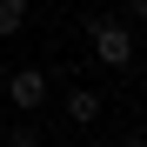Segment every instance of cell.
Listing matches in <instances>:
<instances>
[{
	"label": "cell",
	"instance_id": "4",
	"mask_svg": "<svg viewBox=\"0 0 147 147\" xmlns=\"http://www.w3.org/2000/svg\"><path fill=\"white\" fill-rule=\"evenodd\" d=\"M27 27V0H0V40H13Z\"/></svg>",
	"mask_w": 147,
	"mask_h": 147
},
{
	"label": "cell",
	"instance_id": "3",
	"mask_svg": "<svg viewBox=\"0 0 147 147\" xmlns=\"http://www.w3.org/2000/svg\"><path fill=\"white\" fill-rule=\"evenodd\" d=\"M60 107H67L74 127H94V120H100V87H67V94H60Z\"/></svg>",
	"mask_w": 147,
	"mask_h": 147
},
{
	"label": "cell",
	"instance_id": "5",
	"mask_svg": "<svg viewBox=\"0 0 147 147\" xmlns=\"http://www.w3.org/2000/svg\"><path fill=\"white\" fill-rule=\"evenodd\" d=\"M7 147H40V127H34V120H13V127H7Z\"/></svg>",
	"mask_w": 147,
	"mask_h": 147
},
{
	"label": "cell",
	"instance_id": "1",
	"mask_svg": "<svg viewBox=\"0 0 147 147\" xmlns=\"http://www.w3.org/2000/svg\"><path fill=\"white\" fill-rule=\"evenodd\" d=\"M87 47H94V60H100V67H134V27H127V20H120V13H94L87 20Z\"/></svg>",
	"mask_w": 147,
	"mask_h": 147
},
{
	"label": "cell",
	"instance_id": "7",
	"mask_svg": "<svg viewBox=\"0 0 147 147\" xmlns=\"http://www.w3.org/2000/svg\"><path fill=\"white\" fill-rule=\"evenodd\" d=\"M114 147H147V140H140V134H120V140H114Z\"/></svg>",
	"mask_w": 147,
	"mask_h": 147
},
{
	"label": "cell",
	"instance_id": "6",
	"mask_svg": "<svg viewBox=\"0 0 147 147\" xmlns=\"http://www.w3.org/2000/svg\"><path fill=\"white\" fill-rule=\"evenodd\" d=\"M127 27H147V0H127Z\"/></svg>",
	"mask_w": 147,
	"mask_h": 147
},
{
	"label": "cell",
	"instance_id": "2",
	"mask_svg": "<svg viewBox=\"0 0 147 147\" xmlns=\"http://www.w3.org/2000/svg\"><path fill=\"white\" fill-rule=\"evenodd\" d=\"M0 94H7V107H13L20 120H34V114L47 107V94H54V80H47V67H13L7 80H0Z\"/></svg>",
	"mask_w": 147,
	"mask_h": 147
}]
</instances>
